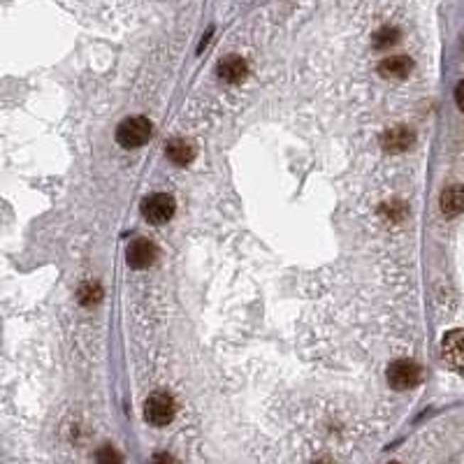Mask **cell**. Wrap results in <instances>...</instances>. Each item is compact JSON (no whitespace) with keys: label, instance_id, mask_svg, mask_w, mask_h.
Segmentation results:
<instances>
[{"label":"cell","instance_id":"1","mask_svg":"<svg viewBox=\"0 0 464 464\" xmlns=\"http://www.w3.org/2000/svg\"><path fill=\"white\" fill-rule=\"evenodd\" d=\"M153 128L146 117H128L117 128V142L124 149H137L149 142Z\"/></svg>","mask_w":464,"mask_h":464},{"label":"cell","instance_id":"14","mask_svg":"<svg viewBox=\"0 0 464 464\" xmlns=\"http://www.w3.org/2000/svg\"><path fill=\"white\" fill-rule=\"evenodd\" d=\"M95 462L98 464H124L121 453L114 448V446H102V448L95 453Z\"/></svg>","mask_w":464,"mask_h":464},{"label":"cell","instance_id":"16","mask_svg":"<svg viewBox=\"0 0 464 464\" xmlns=\"http://www.w3.org/2000/svg\"><path fill=\"white\" fill-rule=\"evenodd\" d=\"M455 102H458V107L464 112V82H460L458 89H455Z\"/></svg>","mask_w":464,"mask_h":464},{"label":"cell","instance_id":"6","mask_svg":"<svg viewBox=\"0 0 464 464\" xmlns=\"http://www.w3.org/2000/svg\"><path fill=\"white\" fill-rule=\"evenodd\" d=\"M158 258V249L149 239H135L128 249V265L133 269H146L151 267Z\"/></svg>","mask_w":464,"mask_h":464},{"label":"cell","instance_id":"2","mask_svg":"<svg viewBox=\"0 0 464 464\" xmlns=\"http://www.w3.org/2000/svg\"><path fill=\"white\" fill-rule=\"evenodd\" d=\"M174 212H177V203H174V198L168 195V193H153V195L144 198L142 203V216L153 225L168 223L174 216Z\"/></svg>","mask_w":464,"mask_h":464},{"label":"cell","instance_id":"8","mask_svg":"<svg viewBox=\"0 0 464 464\" xmlns=\"http://www.w3.org/2000/svg\"><path fill=\"white\" fill-rule=\"evenodd\" d=\"M411 72H414V60L409 56H390L379 65V75L383 80H406Z\"/></svg>","mask_w":464,"mask_h":464},{"label":"cell","instance_id":"3","mask_svg":"<svg viewBox=\"0 0 464 464\" xmlns=\"http://www.w3.org/2000/svg\"><path fill=\"white\" fill-rule=\"evenodd\" d=\"M423 379V369L414 360H397L388 367V383L395 390H411Z\"/></svg>","mask_w":464,"mask_h":464},{"label":"cell","instance_id":"12","mask_svg":"<svg viewBox=\"0 0 464 464\" xmlns=\"http://www.w3.org/2000/svg\"><path fill=\"white\" fill-rule=\"evenodd\" d=\"M372 42H374L376 49H390V47H395L397 42H399V31L397 28H390V26H385V28L374 33Z\"/></svg>","mask_w":464,"mask_h":464},{"label":"cell","instance_id":"15","mask_svg":"<svg viewBox=\"0 0 464 464\" xmlns=\"http://www.w3.org/2000/svg\"><path fill=\"white\" fill-rule=\"evenodd\" d=\"M149 464H177V460H174L170 453H156Z\"/></svg>","mask_w":464,"mask_h":464},{"label":"cell","instance_id":"7","mask_svg":"<svg viewBox=\"0 0 464 464\" xmlns=\"http://www.w3.org/2000/svg\"><path fill=\"white\" fill-rule=\"evenodd\" d=\"M414 142H416V133L406 126L390 128L388 133L381 137V146L388 153H404L414 146Z\"/></svg>","mask_w":464,"mask_h":464},{"label":"cell","instance_id":"17","mask_svg":"<svg viewBox=\"0 0 464 464\" xmlns=\"http://www.w3.org/2000/svg\"><path fill=\"white\" fill-rule=\"evenodd\" d=\"M392 464H395V462H392Z\"/></svg>","mask_w":464,"mask_h":464},{"label":"cell","instance_id":"10","mask_svg":"<svg viewBox=\"0 0 464 464\" xmlns=\"http://www.w3.org/2000/svg\"><path fill=\"white\" fill-rule=\"evenodd\" d=\"M165 153L174 165H188L195 158V146H193L188 139H181V137H174L165 146Z\"/></svg>","mask_w":464,"mask_h":464},{"label":"cell","instance_id":"11","mask_svg":"<svg viewBox=\"0 0 464 464\" xmlns=\"http://www.w3.org/2000/svg\"><path fill=\"white\" fill-rule=\"evenodd\" d=\"M441 212L446 216H458L464 212V186L453 183L441 193Z\"/></svg>","mask_w":464,"mask_h":464},{"label":"cell","instance_id":"4","mask_svg":"<svg viewBox=\"0 0 464 464\" xmlns=\"http://www.w3.org/2000/svg\"><path fill=\"white\" fill-rule=\"evenodd\" d=\"M174 411H177V406H174L172 395H168V392H153V395H149L146 404H144V418L151 425L163 427V425L172 423Z\"/></svg>","mask_w":464,"mask_h":464},{"label":"cell","instance_id":"13","mask_svg":"<svg viewBox=\"0 0 464 464\" xmlns=\"http://www.w3.org/2000/svg\"><path fill=\"white\" fill-rule=\"evenodd\" d=\"M77 297H80V302L84 306H93L100 302L102 291H100V286H95V284H84L80 288V293H77Z\"/></svg>","mask_w":464,"mask_h":464},{"label":"cell","instance_id":"5","mask_svg":"<svg viewBox=\"0 0 464 464\" xmlns=\"http://www.w3.org/2000/svg\"><path fill=\"white\" fill-rule=\"evenodd\" d=\"M441 357L453 372H464V330H453L443 337Z\"/></svg>","mask_w":464,"mask_h":464},{"label":"cell","instance_id":"9","mask_svg":"<svg viewBox=\"0 0 464 464\" xmlns=\"http://www.w3.org/2000/svg\"><path fill=\"white\" fill-rule=\"evenodd\" d=\"M247 72H249L247 60L237 54L225 56L221 58V63H218V77L227 84H239L244 77H247Z\"/></svg>","mask_w":464,"mask_h":464}]
</instances>
